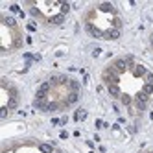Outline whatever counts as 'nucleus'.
<instances>
[{
  "instance_id": "obj_7",
  "label": "nucleus",
  "mask_w": 153,
  "mask_h": 153,
  "mask_svg": "<svg viewBox=\"0 0 153 153\" xmlns=\"http://www.w3.org/2000/svg\"><path fill=\"white\" fill-rule=\"evenodd\" d=\"M7 116V107H4L2 105V111H0V118H6Z\"/></svg>"
},
{
  "instance_id": "obj_2",
  "label": "nucleus",
  "mask_w": 153,
  "mask_h": 153,
  "mask_svg": "<svg viewBox=\"0 0 153 153\" xmlns=\"http://www.w3.org/2000/svg\"><path fill=\"white\" fill-rule=\"evenodd\" d=\"M48 22H50V24H63V22H65V15L56 13L53 17H50V19H48Z\"/></svg>"
},
{
  "instance_id": "obj_1",
  "label": "nucleus",
  "mask_w": 153,
  "mask_h": 153,
  "mask_svg": "<svg viewBox=\"0 0 153 153\" xmlns=\"http://www.w3.org/2000/svg\"><path fill=\"white\" fill-rule=\"evenodd\" d=\"M113 67H114L118 72H124V70L129 67V61H127V57H124V59H116V61L113 63Z\"/></svg>"
},
{
  "instance_id": "obj_8",
  "label": "nucleus",
  "mask_w": 153,
  "mask_h": 153,
  "mask_svg": "<svg viewBox=\"0 0 153 153\" xmlns=\"http://www.w3.org/2000/svg\"><path fill=\"white\" fill-rule=\"evenodd\" d=\"M28 30L30 31H35V22H28Z\"/></svg>"
},
{
  "instance_id": "obj_5",
  "label": "nucleus",
  "mask_w": 153,
  "mask_h": 153,
  "mask_svg": "<svg viewBox=\"0 0 153 153\" xmlns=\"http://www.w3.org/2000/svg\"><path fill=\"white\" fill-rule=\"evenodd\" d=\"M109 94L114 96V98H118V96H120V89H118V85H109Z\"/></svg>"
},
{
  "instance_id": "obj_10",
  "label": "nucleus",
  "mask_w": 153,
  "mask_h": 153,
  "mask_svg": "<svg viewBox=\"0 0 153 153\" xmlns=\"http://www.w3.org/2000/svg\"><path fill=\"white\" fill-rule=\"evenodd\" d=\"M56 153H61V151H56Z\"/></svg>"
},
{
  "instance_id": "obj_4",
  "label": "nucleus",
  "mask_w": 153,
  "mask_h": 153,
  "mask_svg": "<svg viewBox=\"0 0 153 153\" xmlns=\"http://www.w3.org/2000/svg\"><path fill=\"white\" fill-rule=\"evenodd\" d=\"M85 116H87V111H85V109H78V111L74 113V120H76V122H81V120H85Z\"/></svg>"
},
{
  "instance_id": "obj_6",
  "label": "nucleus",
  "mask_w": 153,
  "mask_h": 153,
  "mask_svg": "<svg viewBox=\"0 0 153 153\" xmlns=\"http://www.w3.org/2000/svg\"><path fill=\"white\" fill-rule=\"evenodd\" d=\"M41 151L42 153H53V148L50 144H41Z\"/></svg>"
},
{
  "instance_id": "obj_9",
  "label": "nucleus",
  "mask_w": 153,
  "mask_h": 153,
  "mask_svg": "<svg viewBox=\"0 0 153 153\" xmlns=\"http://www.w3.org/2000/svg\"><path fill=\"white\" fill-rule=\"evenodd\" d=\"M151 46H153V37H151Z\"/></svg>"
},
{
  "instance_id": "obj_3",
  "label": "nucleus",
  "mask_w": 153,
  "mask_h": 153,
  "mask_svg": "<svg viewBox=\"0 0 153 153\" xmlns=\"http://www.w3.org/2000/svg\"><path fill=\"white\" fill-rule=\"evenodd\" d=\"M131 68L135 70V74H137V76H142V78H144V76L148 74V70H146L144 67H142V65H137V63H135V65H133V67H131Z\"/></svg>"
}]
</instances>
